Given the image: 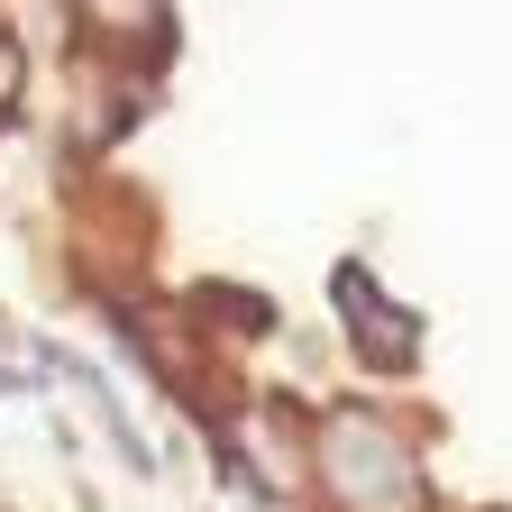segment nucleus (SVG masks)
<instances>
[{
	"label": "nucleus",
	"mask_w": 512,
	"mask_h": 512,
	"mask_svg": "<svg viewBox=\"0 0 512 512\" xmlns=\"http://www.w3.org/2000/svg\"><path fill=\"white\" fill-rule=\"evenodd\" d=\"M330 476H339V494H357V503H375V512H412V503H421L412 458H403L375 421H339V430H330Z\"/></svg>",
	"instance_id": "nucleus-1"
}]
</instances>
